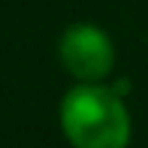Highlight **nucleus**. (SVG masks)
<instances>
[{"label":"nucleus","instance_id":"f257e3e1","mask_svg":"<svg viewBox=\"0 0 148 148\" xmlns=\"http://www.w3.org/2000/svg\"><path fill=\"white\" fill-rule=\"evenodd\" d=\"M60 130L73 148H127L130 112L115 88L103 82H79L60 100Z\"/></svg>","mask_w":148,"mask_h":148},{"label":"nucleus","instance_id":"f03ea898","mask_svg":"<svg viewBox=\"0 0 148 148\" xmlns=\"http://www.w3.org/2000/svg\"><path fill=\"white\" fill-rule=\"evenodd\" d=\"M58 58L76 82H103L115 66V45L103 27L76 21L60 33Z\"/></svg>","mask_w":148,"mask_h":148}]
</instances>
